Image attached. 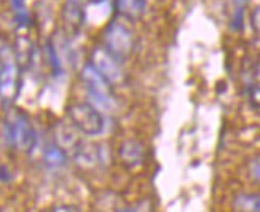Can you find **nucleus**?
Listing matches in <instances>:
<instances>
[{
    "label": "nucleus",
    "instance_id": "412c9836",
    "mask_svg": "<svg viewBox=\"0 0 260 212\" xmlns=\"http://www.w3.org/2000/svg\"><path fill=\"white\" fill-rule=\"evenodd\" d=\"M112 212H134V209L133 207H117V209H114Z\"/></svg>",
    "mask_w": 260,
    "mask_h": 212
},
{
    "label": "nucleus",
    "instance_id": "20e7f679",
    "mask_svg": "<svg viewBox=\"0 0 260 212\" xmlns=\"http://www.w3.org/2000/svg\"><path fill=\"white\" fill-rule=\"evenodd\" d=\"M89 62H91L96 69L107 78V82L112 86L118 85L125 80V72H123L121 62L115 58V56H112L104 47H99L93 51L91 61Z\"/></svg>",
    "mask_w": 260,
    "mask_h": 212
},
{
    "label": "nucleus",
    "instance_id": "f3484780",
    "mask_svg": "<svg viewBox=\"0 0 260 212\" xmlns=\"http://www.w3.org/2000/svg\"><path fill=\"white\" fill-rule=\"evenodd\" d=\"M249 174L257 184H260V158H255L249 164Z\"/></svg>",
    "mask_w": 260,
    "mask_h": 212
},
{
    "label": "nucleus",
    "instance_id": "b1692460",
    "mask_svg": "<svg viewBox=\"0 0 260 212\" xmlns=\"http://www.w3.org/2000/svg\"><path fill=\"white\" fill-rule=\"evenodd\" d=\"M94 2H103V0H94Z\"/></svg>",
    "mask_w": 260,
    "mask_h": 212
},
{
    "label": "nucleus",
    "instance_id": "a211bd4d",
    "mask_svg": "<svg viewBox=\"0 0 260 212\" xmlns=\"http://www.w3.org/2000/svg\"><path fill=\"white\" fill-rule=\"evenodd\" d=\"M50 212H82V209L75 204H56Z\"/></svg>",
    "mask_w": 260,
    "mask_h": 212
},
{
    "label": "nucleus",
    "instance_id": "5701e85b",
    "mask_svg": "<svg viewBox=\"0 0 260 212\" xmlns=\"http://www.w3.org/2000/svg\"><path fill=\"white\" fill-rule=\"evenodd\" d=\"M236 2H240V4H244V2H247V0H236Z\"/></svg>",
    "mask_w": 260,
    "mask_h": 212
},
{
    "label": "nucleus",
    "instance_id": "aec40b11",
    "mask_svg": "<svg viewBox=\"0 0 260 212\" xmlns=\"http://www.w3.org/2000/svg\"><path fill=\"white\" fill-rule=\"evenodd\" d=\"M251 99L255 105H260V86H254L251 89Z\"/></svg>",
    "mask_w": 260,
    "mask_h": 212
},
{
    "label": "nucleus",
    "instance_id": "4468645a",
    "mask_svg": "<svg viewBox=\"0 0 260 212\" xmlns=\"http://www.w3.org/2000/svg\"><path fill=\"white\" fill-rule=\"evenodd\" d=\"M236 212H260V193H240L233 198Z\"/></svg>",
    "mask_w": 260,
    "mask_h": 212
},
{
    "label": "nucleus",
    "instance_id": "ddd939ff",
    "mask_svg": "<svg viewBox=\"0 0 260 212\" xmlns=\"http://www.w3.org/2000/svg\"><path fill=\"white\" fill-rule=\"evenodd\" d=\"M86 94H88L86 102H89L94 109H98L103 115L112 114V112L117 109V100H115V97L112 93H91V91H86Z\"/></svg>",
    "mask_w": 260,
    "mask_h": 212
},
{
    "label": "nucleus",
    "instance_id": "6e6552de",
    "mask_svg": "<svg viewBox=\"0 0 260 212\" xmlns=\"http://www.w3.org/2000/svg\"><path fill=\"white\" fill-rule=\"evenodd\" d=\"M78 134L80 132H78L71 123H58V125L54 126V132H53L54 144L59 145L66 152L74 153L78 149V145L83 142Z\"/></svg>",
    "mask_w": 260,
    "mask_h": 212
},
{
    "label": "nucleus",
    "instance_id": "f8f14e48",
    "mask_svg": "<svg viewBox=\"0 0 260 212\" xmlns=\"http://www.w3.org/2000/svg\"><path fill=\"white\" fill-rule=\"evenodd\" d=\"M62 16H64V22L69 26V29H72L75 32L80 29L85 22L83 8L80 7V4L75 2V0H69V2L66 4Z\"/></svg>",
    "mask_w": 260,
    "mask_h": 212
},
{
    "label": "nucleus",
    "instance_id": "6ab92c4d",
    "mask_svg": "<svg viewBox=\"0 0 260 212\" xmlns=\"http://www.w3.org/2000/svg\"><path fill=\"white\" fill-rule=\"evenodd\" d=\"M252 24L257 32H260V7H257L252 13Z\"/></svg>",
    "mask_w": 260,
    "mask_h": 212
},
{
    "label": "nucleus",
    "instance_id": "39448f33",
    "mask_svg": "<svg viewBox=\"0 0 260 212\" xmlns=\"http://www.w3.org/2000/svg\"><path fill=\"white\" fill-rule=\"evenodd\" d=\"M21 89V72L19 64L8 61L4 64V70L0 74V99L5 104H11L18 97Z\"/></svg>",
    "mask_w": 260,
    "mask_h": 212
},
{
    "label": "nucleus",
    "instance_id": "2eb2a0df",
    "mask_svg": "<svg viewBox=\"0 0 260 212\" xmlns=\"http://www.w3.org/2000/svg\"><path fill=\"white\" fill-rule=\"evenodd\" d=\"M11 5H13V8H15V13H16L18 22H21V24H27V21H29V13H27V10H26L24 4H22V0H11Z\"/></svg>",
    "mask_w": 260,
    "mask_h": 212
},
{
    "label": "nucleus",
    "instance_id": "0eeeda50",
    "mask_svg": "<svg viewBox=\"0 0 260 212\" xmlns=\"http://www.w3.org/2000/svg\"><path fill=\"white\" fill-rule=\"evenodd\" d=\"M80 80L83 82L86 91L91 93H112V85L91 62H86L80 70Z\"/></svg>",
    "mask_w": 260,
    "mask_h": 212
},
{
    "label": "nucleus",
    "instance_id": "423d86ee",
    "mask_svg": "<svg viewBox=\"0 0 260 212\" xmlns=\"http://www.w3.org/2000/svg\"><path fill=\"white\" fill-rule=\"evenodd\" d=\"M118 158L121 164H125L129 169H138L145 164L147 160V149L145 145L138 139H126L120 144Z\"/></svg>",
    "mask_w": 260,
    "mask_h": 212
},
{
    "label": "nucleus",
    "instance_id": "7ed1b4c3",
    "mask_svg": "<svg viewBox=\"0 0 260 212\" xmlns=\"http://www.w3.org/2000/svg\"><path fill=\"white\" fill-rule=\"evenodd\" d=\"M104 48L123 62L134 50L133 32L117 21L110 22L104 32Z\"/></svg>",
    "mask_w": 260,
    "mask_h": 212
},
{
    "label": "nucleus",
    "instance_id": "f03ea898",
    "mask_svg": "<svg viewBox=\"0 0 260 212\" xmlns=\"http://www.w3.org/2000/svg\"><path fill=\"white\" fill-rule=\"evenodd\" d=\"M71 125L83 136L94 137L106 131V117L89 102H75L67 109Z\"/></svg>",
    "mask_w": 260,
    "mask_h": 212
},
{
    "label": "nucleus",
    "instance_id": "f257e3e1",
    "mask_svg": "<svg viewBox=\"0 0 260 212\" xmlns=\"http://www.w3.org/2000/svg\"><path fill=\"white\" fill-rule=\"evenodd\" d=\"M4 137L7 145L19 152H30L36 147V129L24 112H15L4 125Z\"/></svg>",
    "mask_w": 260,
    "mask_h": 212
},
{
    "label": "nucleus",
    "instance_id": "4be33fe9",
    "mask_svg": "<svg viewBox=\"0 0 260 212\" xmlns=\"http://www.w3.org/2000/svg\"><path fill=\"white\" fill-rule=\"evenodd\" d=\"M4 64H5V61L2 59V56H0V74H2V70H4Z\"/></svg>",
    "mask_w": 260,
    "mask_h": 212
},
{
    "label": "nucleus",
    "instance_id": "9b49d317",
    "mask_svg": "<svg viewBox=\"0 0 260 212\" xmlns=\"http://www.w3.org/2000/svg\"><path fill=\"white\" fill-rule=\"evenodd\" d=\"M145 0H117L115 8L121 18L128 21H138L145 13Z\"/></svg>",
    "mask_w": 260,
    "mask_h": 212
},
{
    "label": "nucleus",
    "instance_id": "dca6fc26",
    "mask_svg": "<svg viewBox=\"0 0 260 212\" xmlns=\"http://www.w3.org/2000/svg\"><path fill=\"white\" fill-rule=\"evenodd\" d=\"M133 209H134V212H153V204L149 198H144L138 204H134Z\"/></svg>",
    "mask_w": 260,
    "mask_h": 212
},
{
    "label": "nucleus",
    "instance_id": "1a4fd4ad",
    "mask_svg": "<svg viewBox=\"0 0 260 212\" xmlns=\"http://www.w3.org/2000/svg\"><path fill=\"white\" fill-rule=\"evenodd\" d=\"M72 158L75 164H78L82 169H93L96 166H101L99 160V145L82 142L78 149L72 153Z\"/></svg>",
    "mask_w": 260,
    "mask_h": 212
},
{
    "label": "nucleus",
    "instance_id": "9d476101",
    "mask_svg": "<svg viewBox=\"0 0 260 212\" xmlns=\"http://www.w3.org/2000/svg\"><path fill=\"white\" fill-rule=\"evenodd\" d=\"M42 161L47 169L59 171L67 164V161H69V155H67V152L64 149H61L59 145L50 144L45 147V150L42 153Z\"/></svg>",
    "mask_w": 260,
    "mask_h": 212
}]
</instances>
